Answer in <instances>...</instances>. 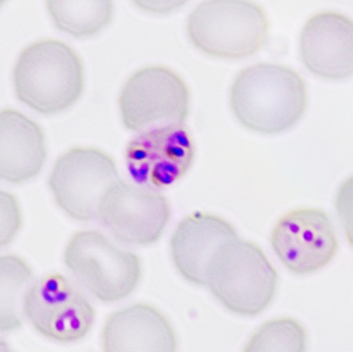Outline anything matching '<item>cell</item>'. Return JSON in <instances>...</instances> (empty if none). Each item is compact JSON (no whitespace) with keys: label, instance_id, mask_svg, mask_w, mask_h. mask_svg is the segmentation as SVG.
<instances>
[{"label":"cell","instance_id":"obj_15","mask_svg":"<svg viewBox=\"0 0 353 352\" xmlns=\"http://www.w3.org/2000/svg\"><path fill=\"white\" fill-rule=\"evenodd\" d=\"M0 177L12 184L32 180L47 159L43 132L24 114L6 108L0 115Z\"/></svg>","mask_w":353,"mask_h":352},{"label":"cell","instance_id":"obj_8","mask_svg":"<svg viewBox=\"0 0 353 352\" xmlns=\"http://www.w3.org/2000/svg\"><path fill=\"white\" fill-rule=\"evenodd\" d=\"M23 313L41 335L58 342L81 340L96 317L92 303L59 274L42 277L27 289Z\"/></svg>","mask_w":353,"mask_h":352},{"label":"cell","instance_id":"obj_11","mask_svg":"<svg viewBox=\"0 0 353 352\" xmlns=\"http://www.w3.org/2000/svg\"><path fill=\"white\" fill-rule=\"evenodd\" d=\"M271 244L283 266L296 275L314 274L327 267L338 251L330 216L320 209H294L276 224Z\"/></svg>","mask_w":353,"mask_h":352},{"label":"cell","instance_id":"obj_17","mask_svg":"<svg viewBox=\"0 0 353 352\" xmlns=\"http://www.w3.org/2000/svg\"><path fill=\"white\" fill-rule=\"evenodd\" d=\"M32 277L31 268L16 255L2 257V331L21 327L24 289Z\"/></svg>","mask_w":353,"mask_h":352},{"label":"cell","instance_id":"obj_16","mask_svg":"<svg viewBox=\"0 0 353 352\" xmlns=\"http://www.w3.org/2000/svg\"><path fill=\"white\" fill-rule=\"evenodd\" d=\"M55 27L74 38H88L101 32L112 20V0H47Z\"/></svg>","mask_w":353,"mask_h":352},{"label":"cell","instance_id":"obj_12","mask_svg":"<svg viewBox=\"0 0 353 352\" xmlns=\"http://www.w3.org/2000/svg\"><path fill=\"white\" fill-rule=\"evenodd\" d=\"M300 59L320 79L352 77L353 20L338 12H321L308 19L300 35Z\"/></svg>","mask_w":353,"mask_h":352},{"label":"cell","instance_id":"obj_20","mask_svg":"<svg viewBox=\"0 0 353 352\" xmlns=\"http://www.w3.org/2000/svg\"><path fill=\"white\" fill-rule=\"evenodd\" d=\"M135 6L150 14H170L181 9L190 0H132Z\"/></svg>","mask_w":353,"mask_h":352},{"label":"cell","instance_id":"obj_9","mask_svg":"<svg viewBox=\"0 0 353 352\" xmlns=\"http://www.w3.org/2000/svg\"><path fill=\"white\" fill-rule=\"evenodd\" d=\"M97 219L118 242L149 246L163 235L170 221V205L156 188L119 180L101 197Z\"/></svg>","mask_w":353,"mask_h":352},{"label":"cell","instance_id":"obj_4","mask_svg":"<svg viewBox=\"0 0 353 352\" xmlns=\"http://www.w3.org/2000/svg\"><path fill=\"white\" fill-rule=\"evenodd\" d=\"M187 32L192 46L219 59H244L268 41L263 9L250 0H205L190 14Z\"/></svg>","mask_w":353,"mask_h":352},{"label":"cell","instance_id":"obj_13","mask_svg":"<svg viewBox=\"0 0 353 352\" xmlns=\"http://www.w3.org/2000/svg\"><path fill=\"white\" fill-rule=\"evenodd\" d=\"M237 239L236 229L210 213H192L181 221L171 237V257L180 275L190 284H208V267L214 254Z\"/></svg>","mask_w":353,"mask_h":352},{"label":"cell","instance_id":"obj_7","mask_svg":"<svg viewBox=\"0 0 353 352\" xmlns=\"http://www.w3.org/2000/svg\"><path fill=\"white\" fill-rule=\"evenodd\" d=\"M119 175L114 160L94 148H74L62 155L50 175V188L58 206L74 221L97 219L104 193Z\"/></svg>","mask_w":353,"mask_h":352},{"label":"cell","instance_id":"obj_14","mask_svg":"<svg viewBox=\"0 0 353 352\" xmlns=\"http://www.w3.org/2000/svg\"><path fill=\"white\" fill-rule=\"evenodd\" d=\"M107 352H174L176 337L171 323L153 306L137 303L112 313L103 330Z\"/></svg>","mask_w":353,"mask_h":352},{"label":"cell","instance_id":"obj_6","mask_svg":"<svg viewBox=\"0 0 353 352\" xmlns=\"http://www.w3.org/2000/svg\"><path fill=\"white\" fill-rule=\"evenodd\" d=\"M119 111L125 128L135 132L184 124L190 113L188 87L168 68H142L123 84Z\"/></svg>","mask_w":353,"mask_h":352},{"label":"cell","instance_id":"obj_2","mask_svg":"<svg viewBox=\"0 0 353 352\" xmlns=\"http://www.w3.org/2000/svg\"><path fill=\"white\" fill-rule=\"evenodd\" d=\"M13 83L21 103L42 115H55L69 110L83 95V63L68 43L42 39L20 54Z\"/></svg>","mask_w":353,"mask_h":352},{"label":"cell","instance_id":"obj_5","mask_svg":"<svg viewBox=\"0 0 353 352\" xmlns=\"http://www.w3.org/2000/svg\"><path fill=\"white\" fill-rule=\"evenodd\" d=\"M65 264L77 282L104 303L134 293L142 277L141 258L96 231L73 235L65 250Z\"/></svg>","mask_w":353,"mask_h":352},{"label":"cell","instance_id":"obj_10","mask_svg":"<svg viewBox=\"0 0 353 352\" xmlns=\"http://www.w3.org/2000/svg\"><path fill=\"white\" fill-rule=\"evenodd\" d=\"M194 157V141L183 124L139 132L125 152L132 180L150 188H164L179 182L191 168Z\"/></svg>","mask_w":353,"mask_h":352},{"label":"cell","instance_id":"obj_1","mask_svg":"<svg viewBox=\"0 0 353 352\" xmlns=\"http://www.w3.org/2000/svg\"><path fill=\"white\" fill-rule=\"evenodd\" d=\"M230 104L236 119L245 129L278 135L293 128L305 113V83L288 66L256 63L237 75Z\"/></svg>","mask_w":353,"mask_h":352},{"label":"cell","instance_id":"obj_19","mask_svg":"<svg viewBox=\"0 0 353 352\" xmlns=\"http://www.w3.org/2000/svg\"><path fill=\"white\" fill-rule=\"evenodd\" d=\"M335 209L346 239L353 247V175L339 187L335 198Z\"/></svg>","mask_w":353,"mask_h":352},{"label":"cell","instance_id":"obj_18","mask_svg":"<svg viewBox=\"0 0 353 352\" xmlns=\"http://www.w3.org/2000/svg\"><path fill=\"white\" fill-rule=\"evenodd\" d=\"M307 348V334L293 319H278L265 323L248 341L245 351H296Z\"/></svg>","mask_w":353,"mask_h":352},{"label":"cell","instance_id":"obj_3","mask_svg":"<svg viewBox=\"0 0 353 352\" xmlns=\"http://www.w3.org/2000/svg\"><path fill=\"white\" fill-rule=\"evenodd\" d=\"M206 285L225 309L239 316L254 317L272 303L278 289V274L258 246L237 237L212 258Z\"/></svg>","mask_w":353,"mask_h":352}]
</instances>
